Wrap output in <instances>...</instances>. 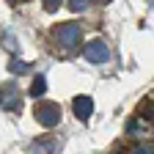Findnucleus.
I'll return each instance as SVG.
<instances>
[{
	"instance_id": "f03ea898",
	"label": "nucleus",
	"mask_w": 154,
	"mask_h": 154,
	"mask_svg": "<svg viewBox=\"0 0 154 154\" xmlns=\"http://www.w3.org/2000/svg\"><path fill=\"white\" fill-rule=\"evenodd\" d=\"M33 116H36V121L42 124V127H47V129H52L55 124H61V107H58L55 102H38L36 105V110H33Z\"/></svg>"
},
{
	"instance_id": "0eeeda50",
	"label": "nucleus",
	"mask_w": 154,
	"mask_h": 154,
	"mask_svg": "<svg viewBox=\"0 0 154 154\" xmlns=\"http://www.w3.org/2000/svg\"><path fill=\"white\" fill-rule=\"evenodd\" d=\"M44 91H47V77L44 74H38V77H33V85H30V96H44Z\"/></svg>"
},
{
	"instance_id": "423d86ee",
	"label": "nucleus",
	"mask_w": 154,
	"mask_h": 154,
	"mask_svg": "<svg viewBox=\"0 0 154 154\" xmlns=\"http://www.w3.org/2000/svg\"><path fill=\"white\" fill-rule=\"evenodd\" d=\"M55 149H58V140H52V138L36 140V146H33V151H36V154H55Z\"/></svg>"
},
{
	"instance_id": "1a4fd4ad",
	"label": "nucleus",
	"mask_w": 154,
	"mask_h": 154,
	"mask_svg": "<svg viewBox=\"0 0 154 154\" xmlns=\"http://www.w3.org/2000/svg\"><path fill=\"white\" fill-rule=\"evenodd\" d=\"M88 3H91V0H69V8L80 14V11H85V8H88Z\"/></svg>"
},
{
	"instance_id": "7ed1b4c3",
	"label": "nucleus",
	"mask_w": 154,
	"mask_h": 154,
	"mask_svg": "<svg viewBox=\"0 0 154 154\" xmlns=\"http://www.w3.org/2000/svg\"><path fill=\"white\" fill-rule=\"evenodd\" d=\"M83 55H85L88 63H105V61H110V50H107V44L102 42V38L88 42V44L83 47Z\"/></svg>"
},
{
	"instance_id": "39448f33",
	"label": "nucleus",
	"mask_w": 154,
	"mask_h": 154,
	"mask_svg": "<svg viewBox=\"0 0 154 154\" xmlns=\"http://www.w3.org/2000/svg\"><path fill=\"white\" fill-rule=\"evenodd\" d=\"M72 110H74V116L80 121H88L91 116H94V99H91V96H74Z\"/></svg>"
},
{
	"instance_id": "f257e3e1",
	"label": "nucleus",
	"mask_w": 154,
	"mask_h": 154,
	"mask_svg": "<svg viewBox=\"0 0 154 154\" xmlns=\"http://www.w3.org/2000/svg\"><path fill=\"white\" fill-rule=\"evenodd\" d=\"M52 33H55V42L61 44L63 50L77 47V44H80V38H83V30H80V25H77V22H61Z\"/></svg>"
},
{
	"instance_id": "6e6552de",
	"label": "nucleus",
	"mask_w": 154,
	"mask_h": 154,
	"mask_svg": "<svg viewBox=\"0 0 154 154\" xmlns=\"http://www.w3.org/2000/svg\"><path fill=\"white\" fill-rule=\"evenodd\" d=\"M28 69H30V63L19 61V58H11V61H8V72H11V74H25Z\"/></svg>"
},
{
	"instance_id": "f8f14e48",
	"label": "nucleus",
	"mask_w": 154,
	"mask_h": 154,
	"mask_svg": "<svg viewBox=\"0 0 154 154\" xmlns=\"http://www.w3.org/2000/svg\"><path fill=\"white\" fill-rule=\"evenodd\" d=\"M135 154H151V146H149V143H143V146L135 151Z\"/></svg>"
},
{
	"instance_id": "9b49d317",
	"label": "nucleus",
	"mask_w": 154,
	"mask_h": 154,
	"mask_svg": "<svg viewBox=\"0 0 154 154\" xmlns=\"http://www.w3.org/2000/svg\"><path fill=\"white\" fill-rule=\"evenodd\" d=\"M3 44H6V47H8V50H14V52H17V50H19V44H17V42H14V38H11V36H6V38H3Z\"/></svg>"
},
{
	"instance_id": "9d476101",
	"label": "nucleus",
	"mask_w": 154,
	"mask_h": 154,
	"mask_svg": "<svg viewBox=\"0 0 154 154\" xmlns=\"http://www.w3.org/2000/svg\"><path fill=\"white\" fill-rule=\"evenodd\" d=\"M61 3H63V0H44V8H47V11H55Z\"/></svg>"
},
{
	"instance_id": "20e7f679",
	"label": "nucleus",
	"mask_w": 154,
	"mask_h": 154,
	"mask_svg": "<svg viewBox=\"0 0 154 154\" xmlns=\"http://www.w3.org/2000/svg\"><path fill=\"white\" fill-rule=\"evenodd\" d=\"M0 107L3 110H19V85L14 80L0 85Z\"/></svg>"
},
{
	"instance_id": "ddd939ff",
	"label": "nucleus",
	"mask_w": 154,
	"mask_h": 154,
	"mask_svg": "<svg viewBox=\"0 0 154 154\" xmlns=\"http://www.w3.org/2000/svg\"><path fill=\"white\" fill-rule=\"evenodd\" d=\"M11 6H19V3H28V0H8Z\"/></svg>"
}]
</instances>
